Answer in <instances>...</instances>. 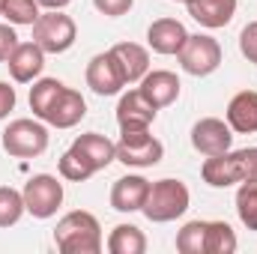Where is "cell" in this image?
I'll return each mask as SVG.
<instances>
[{
	"mask_svg": "<svg viewBox=\"0 0 257 254\" xmlns=\"http://www.w3.org/2000/svg\"><path fill=\"white\" fill-rule=\"evenodd\" d=\"M200 177L212 189L251 183V180H257V147L227 150L221 156H206V162L200 165Z\"/></svg>",
	"mask_w": 257,
	"mask_h": 254,
	"instance_id": "1",
	"label": "cell"
},
{
	"mask_svg": "<svg viewBox=\"0 0 257 254\" xmlns=\"http://www.w3.org/2000/svg\"><path fill=\"white\" fill-rule=\"evenodd\" d=\"M54 245L63 254H99L105 245L99 218L87 209L66 212L54 227Z\"/></svg>",
	"mask_w": 257,
	"mask_h": 254,
	"instance_id": "2",
	"label": "cell"
},
{
	"mask_svg": "<svg viewBox=\"0 0 257 254\" xmlns=\"http://www.w3.org/2000/svg\"><path fill=\"white\" fill-rule=\"evenodd\" d=\"M192 203V194L189 186L183 180H174V177H165L159 183H150V194L144 200V215L153 221V224H168V221H177L180 215H186Z\"/></svg>",
	"mask_w": 257,
	"mask_h": 254,
	"instance_id": "3",
	"label": "cell"
},
{
	"mask_svg": "<svg viewBox=\"0 0 257 254\" xmlns=\"http://www.w3.org/2000/svg\"><path fill=\"white\" fill-rule=\"evenodd\" d=\"M78 27L63 9H45L33 24V42L45 54H63L75 45Z\"/></svg>",
	"mask_w": 257,
	"mask_h": 254,
	"instance_id": "4",
	"label": "cell"
},
{
	"mask_svg": "<svg viewBox=\"0 0 257 254\" xmlns=\"http://www.w3.org/2000/svg\"><path fill=\"white\" fill-rule=\"evenodd\" d=\"M0 144L12 159H36L48 150V129L42 120L21 117V120H12L3 129Z\"/></svg>",
	"mask_w": 257,
	"mask_h": 254,
	"instance_id": "5",
	"label": "cell"
},
{
	"mask_svg": "<svg viewBox=\"0 0 257 254\" xmlns=\"http://www.w3.org/2000/svg\"><path fill=\"white\" fill-rule=\"evenodd\" d=\"M165 159V144L150 135V129H135V132H120L117 141V162L126 168H153Z\"/></svg>",
	"mask_w": 257,
	"mask_h": 254,
	"instance_id": "6",
	"label": "cell"
},
{
	"mask_svg": "<svg viewBox=\"0 0 257 254\" xmlns=\"http://www.w3.org/2000/svg\"><path fill=\"white\" fill-rule=\"evenodd\" d=\"M177 60L183 66V72H189L194 78H206L221 66V45H218V39H212L206 33H189Z\"/></svg>",
	"mask_w": 257,
	"mask_h": 254,
	"instance_id": "7",
	"label": "cell"
},
{
	"mask_svg": "<svg viewBox=\"0 0 257 254\" xmlns=\"http://www.w3.org/2000/svg\"><path fill=\"white\" fill-rule=\"evenodd\" d=\"M24 206L33 218H51L63 203V183L51 174H36L24 183Z\"/></svg>",
	"mask_w": 257,
	"mask_h": 254,
	"instance_id": "8",
	"label": "cell"
},
{
	"mask_svg": "<svg viewBox=\"0 0 257 254\" xmlns=\"http://www.w3.org/2000/svg\"><path fill=\"white\" fill-rule=\"evenodd\" d=\"M84 78H87V87H90L96 96H117V93L126 87L123 66H120V60H117L111 51L96 54V57L87 63Z\"/></svg>",
	"mask_w": 257,
	"mask_h": 254,
	"instance_id": "9",
	"label": "cell"
},
{
	"mask_svg": "<svg viewBox=\"0 0 257 254\" xmlns=\"http://www.w3.org/2000/svg\"><path fill=\"white\" fill-rule=\"evenodd\" d=\"M192 147L200 156H221L233 147V129L227 126V120L203 117L192 126Z\"/></svg>",
	"mask_w": 257,
	"mask_h": 254,
	"instance_id": "10",
	"label": "cell"
},
{
	"mask_svg": "<svg viewBox=\"0 0 257 254\" xmlns=\"http://www.w3.org/2000/svg\"><path fill=\"white\" fill-rule=\"evenodd\" d=\"M141 87V93H144V99L153 105V108H168V105H174L177 99H180V78L174 75V72H168V69H153V72H147L141 81H138Z\"/></svg>",
	"mask_w": 257,
	"mask_h": 254,
	"instance_id": "11",
	"label": "cell"
},
{
	"mask_svg": "<svg viewBox=\"0 0 257 254\" xmlns=\"http://www.w3.org/2000/svg\"><path fill=\"white\" fill-rule=\"evenodd\" d=\"M156 114H159V108H153L141 90H128L120 96V105H117V126H120V132L150 129Z\"/></svg>",
	"mask_w": 257,
	"mask_h": 254,
	"instance_id": "12",
	"label": "cell"
},
{
	"mask_svg": "<svg viewBox=\"0 0 257 254\" xmlns=\"http://www.w3.org/2000/svg\"><path fill=\"white\" fill-rule=\"evenodd\" d=\"M186 39H189V30L177 18H159V21H153L147 27V45L156 54H165V57L180 54V48L186 45Z\"/></svg>",
	"mask_w": 257,
	"mask_h": 254,
	"instance_id": "13",
	"label": "cell"
},
{
	"mask_svg": "<svg viewBox=\"0 0 257 254\" xmlns=\"http://www.w3.org/2000/svg\"><path fill=\"white\" fill-rule=\"evenodd\" d=\"M6 66H9V75L15 84H33L45 69V51L36 42H18Z\"/></svg>",
	"mask_w": 257,
	"mask_h": 254,
	"instance_id": "14",
	"label": "cell"
},
{
	"mask_svg": "<svg viewBox=\"0 0 257 254\" xmlns=\"http://www.w3.org/2000/svg\"><path fill=\"white\" fill-rule=\"evenodd\" d=\"M84 117H87L84 96L78 90H72V87H63L60 96L54 99V105L48 108V114L42 117V123H48V126H54V129H72V126H78Z\"/></svg>",
	"mask_w": 257,
	"mask_h": 254,
	"instance_id": "15",
	"label": "cell"
},
{
	"mask_svg": "<svg viewBox=\"0 0 257 254\" xmlns=\"http://www.w3.org/2000/svg\"><path fill=\"white\" fill-rule=\"evenodd\" d=\"M147 194H150V180L141 174H126L111 189V206L117 212H141Z\"/></svg>",
	"mask_w": 257,
	"mask_h": 254,
	"instance_id": "16",
	"label": "cell"
},
{
	"mask_svg": "<svg viewBox=\"0 0 257 254\" xmlns=\"http://www.w3.org/2000/svg\"><path fill=\"white\" fill-rule=\"evenodd\" d=\"M186 9L206 30L227 27L236 15V0H186Z\"/></svg>",
	"mask_w": 257,
	"mask_h": 254,
	"instance_id": "17",
	"label": "cell"
},
{
	"mask_svg": "<svg viewBox=\"0 0 257 254\" xmlns=\"http://www.w3.org/2000/svg\"><path fill=\"white\" fill-rule=\"evenodd\" d=\"M72 147L99 171H105L111 162H117V144L108 138V135H99V132H87V135H78L72 141Z\"/></svg>",
	"mask_w": 257,
	"mask_h": 254,
	"instance_id": "18",
	"label": "cell"
},
{
	"mask_svg": "<svg viewBox=\"0 0 257 254\" xmlns=\"http://www.w3.org/2000/svg\"><path fill=\"white\" fill-rule=\"evenodd\" d=\"M227 126L236 135L257 132V90H242L227 102Z\"/></svg>",
	"mask_w": 257,
	"mask_h": 254,
	"instance_id": "19",
	"label": "cell"
},
{
	"mask_svg": "<svg viewBox=\"0 0 257 254\" xmlns=\"http://www.w3.org/2000/svg\"><path fill=\"white\" fill-rule=\"evenodd\" d=\"M111 54L120 60L123 66V75H126V84H138L147 72H150V51L138 42H117L111 48Z\"/></svg>",
	"mask_w": 257,
	"mask_h": 254,
	"instance_id": "20",
	"label": "cell"
},
{
	"mask_svg": "<svg viewBox=\"0 0 257 254\" xmlns=\"http://www.w3.org/2000/svg\"><path fill=\"white\" fill-rule=\"evenodd\" d=\"M105 245L111 254H144L147 251V236L138 224H117L108 233Z\"/></svg>",
	"mask_w": 257,
	"mask_h": 254,
	"instance_id": "21",
	"label": "cell"
},
{
	"mask_svg": "<svg viewBox=\"0 0 257 254\" xmlns=\"http://www.w3.org/2000/svg\"><path fill=\"white\" fill-rule=\"evenodd\" d=\"M57 171H60V177L69 180V183H84V180H90L93 174H96V168L75 150V147H69L63 156H60V165H57Z\"/></svg>",
	"mask_w": 257,
	"mask_h": 254,
	"instance_id": "22",
	"label": "cell"
},
{
	"mask_svg": "<svg viewBox=\"0 0 257 254\" xmlns=\"http://www.w3.org/2000/svg\"><path fill=\"white\" fill-rule=\"evenodd\" d=\"M236 251V233L227 221H209L206 224V254H233Z\"/></svg>",
	"mask_w": 257,
	"mask_h": 254,
	"instance_id": "23",
	"label": "cell"
},
{
	"mask_svg": "<svg viewBox=\"0 0 257 254\" xmlns=\"http://www.w3.org/2000/svg\"><path fill=\"white\" fill-rule=\"evenodd\" d=\"M9 24H15V27H33L36 24V18L42 15V6L36 3V0H3V12H0Z\"/></svg>",
	"mask_w": 257,
	"mask_h": 254,
	"instance_id": "24",
	"label": "cell"
},
{
	"mask_svg": "<svg viewBox=\"0 0 257 254\" xmlns=\"http://www.w3.org/2000/svg\"><path fill=\"white\" fill-rule=\"evenodd\" d=\"M206 224L209 221H189L177 233V251L180 254H206Z\"/></svg>",
	"mask_w": 257,
	"mask_h": 254,
	"instance_id": "25",
	"label": "cell"
},
{
	"mask_svg": "<svg viewBox=\"0 0 257 254\" xmlns=\"http://www.w3.org/2000/svg\"><path fill=\"white\" fill-rule=\"evenodd\" d=\"M27 212L24 206V194L12 186H0V227H12L21 221V215Z\"/></svg>",
	"mask_w": 257,
	"mask_h": 254,
	"instance_id": "26",
	"label": "cell"
},
{
	"mask_svg": "<svg viewBox=\"0 0 257 254\" xmlns=\"http://www.w3.org/2000/svg\"><path fill=\"white\" fill-rule=\"evenodd\" d=\"M236 215L248 230H257V180L239 183V189H236Z\"/></svg>",
	"mask_w": 257,
	"mask_h": 254,
	"instance_id": "27",
	"label": "cell"
},
{
	"mask_svg": "<svg viewBox=\"0 0 257 254\" xmlns=\"http://www.w3.org/2000/svg\"><path fill=\"white\" fill-rule=\"evenodd\" d=\"M239 51L248 63H257V21L245 24L239 33Z\"/></svg>",
	"mask_w": 257,
	"mask_h": 254,
	"instance_id": "28",
	"label": "cell"
},
{
	"mask_svg": "<svg viewBox=\"0 0 257 254\" xmlns=\"http://www.w3.org/2000/svg\"><path fill=\"white\" fill-rule=\"evenodd\" d=\"M93 6L105 15V18H120L135 6V0H93Z\"/></svg>",
	"mask_w": 257,
	"mask_h": 254,
	"instance_id": "29",
	"label": "cell"
},
{
	"mask_svg": "<svg viewBox=\"0 0 257 254\" xmlns=\"http://www.w3.org/2000/svg\"><path fill=\"white\" fill-rule=\"evenodd\" d=\"M15 45H18V33H15V24H0V63H6L9 60V54L15 51Z\"/></svg>",
	"mask_w": 257,
	"mask_h": 254,
	"instance_id": "30",
	"label": "cell"
},
{
	"mask_svg": "<svg viewBox=\"0 0 257 254\" xmlns=\"http://www.w3.org/2000/svg\"><path fill=\"white\" fill-rule=\"evenodd\" d=\"M15 102H18L15 87H9L6 81H0V120H6V117H9V111L15 108Z\"/></svg>",
	"mask_w": 257,
	"mask_h": 254,
	"instance_id": "31",
	"label": "cell"
},
{
	"mask_svg": "<svg viewBox=\"0 0 257 254\" xmlns=\"http://www.w3.org/2000/svg\"><path fill=\"white\" fill-rule=\"evenodd\" d=\"M36 3H39L42 9H66L72 0H36Z\"/></svg>",
	"mask_w": 257,
	"mask_h": 254,
	"instance_id": "32",
	"label": "cell"
},
{
	"mask_svg": "<svg viewBox=\"0 0 257 254\" xmlns=\"http://www.w3.org/2000/svg\"><path fill=\"white\" fill-rule=\"evenodd\" d=\"M0 12H3V0H0Z\"/></svg>",
	"mask_w": 257,
	"mask_h": 254,
	"instance_id": "33",
	"label": "cell"
},
{
	"mask_svg": "<svg viewBox=\"0 0 257 254\" xmlns=\"http://www.w3.org/2000/svg\"><path fill=\"white\" fill-rule=\"evenodd\" d=\"M174 3H177V0H174ZM183 3H186V0H183Z\"/></svg>",
	"mask_w": 257,
	"mask_h": 254,
	"instance_id": "34",
	"label": "cell"
}]
</instances>
